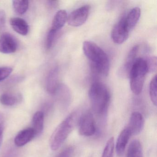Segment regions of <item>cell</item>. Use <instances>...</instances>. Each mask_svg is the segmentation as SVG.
<instances>
[{
	"label": "cell",
	"mask_w": 157,
	"mask_h": 157,
	"mask_svg": "<svg viewBox=\"0 0 157 157\" xmlns=\"http://www.w3.org/2000/svg\"><path fill=\"white\" fill-rule=\"evenodd\" d=\"M6 22V14L4 11H0V31L3 29Z\"/></svg>",
	"instance_id": "27"
},
{
	"label": "cell",
	"mask_w": 157,
	"mask_h": 157,
	"mask_svg": "<svg viewBox=\"0 0 157 157\" xmlns=\"http://www.w3.org/2000/svg\"><path fill=\"white\" fill-rule=\"evenodd\" d=\"M89 97L94 112L99 116H104L108 111L110 92L106 86L100 82H94L90 88Z\"/></svg>",
	"instance_id": "3"
},
{
	"label": "cell",
	"mask_w": 157,
	"mask_h": 157,
	"mask_svg": "<svg viewBox=\"0 0 157 157\" xmlns=\"http://www.w3.org/2000/svg\"><path fill=\"white\" fill-rule=\"evenodd\" d=\"M81 116L79 112H73L58 126L50 137L52 150H57L61 147L73 128L78 124Z\"/></svg>",
	"instance_id": "2"
},
{
	"label": "cell",
	"mask_w": 157,
	"mask_h": 157,
	"mask_svg": "<svg viewBox=\"0 0 157 157\" xmlns=\"http://www.w3.org/2000/svg\"><path fill=\"white\" fill-rule=\"evenodd\" d=\"M19 101V98L16 95L10 93L2 94L0 97V102L3 105L12 106L16 104Z\"/></svg>",
	"instance_id": "20"
},
{
	"label": "cell",
	"mask_w": 157,
	"mask_h": 157,
	"mask_svg": "<svg viewBox=\"0 0 157 157\" xmlns=\"http://www.w3.org/2000/svg\"><path fill=\"white\" fill-rule=\"evenodd\" d=\"M131 135L127 128L123 129L118 136L116 144V152L118 156H121L124 152L128 142Z\"/></svg>",
	"instance_id": "11"
},
{
	"label": "cell",
	"mask_w": 157,
	"mask_h": 157,
	"mask_svg": "<svg viewBox=\"0 0 157 157\" xmlns=\"http://www.w3.org/2000/svg\"><path fill=\"white\" fill-rule=\"evenodd\" d=\"M127 157H143L142 146L139 140H132L128 146Z\"/></svg>",
	"instance_id": "18"
},
{
	"label": "cell",
	"mask_w": 157,
	"mask_h": 157,
	"mask_svg": "<svg viewBox=\"0 0 157 157\" xmlns=\"http://www.w3.org/2000/svg\"><path fill=\"white\" fill-rule=\"evenodd\" d=\"M75 151L73 146H70L63 150L56 157H72Z\"/></svg>",
	"instance_id": "26"
},
{
	"label": "cell",
	"mask_w": 157,
	"mask_h": 157,
	"mask_svg": "<svg viewBox=\"0 0 157 157\" xmlns=\"http://www.w3.org/2000/svg\"><path fill=\"white\" fill-rule=\"evenodd\" d=\"M141 14V10L138 7L133 8L126 16L124 17L125 23L128 31L130 32L137 23Z\"/></svg>",
	"instance_id": "14"
},
{
	"label": "cell",
	"mask_w": 157,
	"mask_h": 157,
	"mask_svg": "<svg viewBox=\"0 0 157 157\" xmlns=\"http://www.w3.org/2000/svg\"><path fill=\"white\" fill-rule=\"evenodd\" d=\"M13 29L16 33L22 36H26L29 32V25L25 21L21 18H11L10 21Z\"/></svg>",
	"instance_id": "15"
},
{
	"label": "cell",
	"mask_w": 157,
	"mask_h": 157,
	"mask_svg": "<svg viewBox=\"0 0 157 157\" xmlns=\"http://www.w3.org/2000/svg\"><path fill=\"white\" fill-rule=\"evenodd\" d=\"M147 65L148 72H153L156 70L157 59L156 57H149L145 59Z\"/></svg>",
	"instance_id": "23"
},
{
	"label": "cell",
	"mask_w": 157,
	"mask_h": 157,
	"mask_svg": "<svg viewBox=\"0 0 157 157\" xmlns=\"http://www.w3.org/2000/svg\"><path fill=\"white\" fill-rule=\"evenodd\" d=\"M149 94L153 104L157 105V75H155L151 81L149 86Z\"/></svg>",
	"instance_id": "22"
},
{
	"label": "cell",
	"mask_w": 157,
	"mask_h": 157,
	"mask_svg": "<svg viewBox=\"0 0 157 157\" xmlns=\"http://www.w3.org/2000/svg\"><path fill=\"white\" fill-rule=\"evenodd\" d=\"M90 6L88 5L82 6L72 11L67 17L68 25L78 27L82 25L88 19L90 12Z\"/></svg>",
	"instance_id": "6"
},
{
	"label": "cell",
	"mask_w": 157,
	"mask_h": 157,
	"mask_svg": "<svg viewBox=\"0 0 157 157\" xmlns=\"http://www.w3.org/2000/svg\"><path fill=\"white\" fill-rule=\"evenodd\" d=\"M145 125V119L139 112L132 113L127 128L129 130L131 136H136L141 133Z\"/></svg>",
	"instance_id": "8"
},
{
	"label": "cell",
	"mask_w": 157,
	"mask_h": 157,
	"mask_svg": "<svg viewBox=\"0 0 157 157\" xmlns=\"http://www.w3.org/2000/svg\"><path fill=\"white\" fill-rule=\"evenodd\" d=\"M17 41L10 34L5 33L0 37V52L5 54L14 53L17 50Z\"/></svg>",
	"instance_id": "9"
},
{
	"label": "cell",
	"mask_w": 157,
	"mask_h": 157,
	"mask_svg": "<svg viewBox=\"0 0 157 157\" xmlns=\"http://www.w3.org/2000/svg\"><path fill=\"white\" fill-rule=\"evenodd\" d=\"M35 136L33 128H28L20 131L14 139V143L17 147H22L30 142Z\"/></svg>",
	"instance_id": "13"
},
{
	"label": "cell",
	"mask_w": 157,
	"mask_h": 157,
	"mask_svg": "<svg viewBox=\"0 0 157 157\" xmlns=\"http://www.w3.org/2000/svg\"><path fill=\"white\" fill-rule=\"evenodd\" d=\"M148 72L145 59L137 58L129 72L130 86L134 94L138 95L142 91L146 74Z\"/></svg>",
	"instance_id": "4"
},
{
	"label": "cell",
	"mask_w": 157,
	"mask_h": 157,
	"mask_svg": "<svg viewBox=\"0 0 157 157\" xmlns=\"http://www.w3.org/2000/svg\"><path fill=\"white\" fill-rule=\"evenodd\" d=\"M67 13L65 10L58 11L53 19L51 29L57 32L65 25L67 21Z\"/></svg>",
	"instance_id": "16"
},
{
	"label": "cell",
	"mask_w": 157,
	"mask_h": 157,
	"mask_svg": "<svg viewBox=\"0 0 157 157\" xmlns=\"http://www.w3.org/2000/svg\"><path fill=\"white\" fill-rule=\"evenodd\" d=\"M129 33L126 26L124 19L123 17L113 27L111 33V37L114 43L120 44L126 41L128 38Z\"/></svg>",
	"instance_id": "7"
},
{
	"label": "cell",
	"mask_w": 157,
	"mask_h": 157,
	"mask_svg": "<svg viewBox=\"0 0 157 157\" xmlns=\"http://www.w3.org/2000/svg\"><path fill=\"white\" fill-rule=\"evenodd\" d=\"M138 49V46H134L128 53L125 64L120 70L121 74L123 76H129V72L132 66L137 59L136 56Z\"/></svg>",
	"instance_id": "12"
},
{
	"label": "cell",
	"mask_w": 157,
	"mask_h": 157,
	"mask_svg": "<svg viewBox=\"0 0 157 157\" xmlns=\"http://www.w3.org/2000/svg\"><path fill=\"white\" fill-rule=\"evenodd\" d=\"M59 69L57 67L52 69L48 76L47 80V90L49 93L55 94L58 90Z\"/></svg>",
	"instance_id": "10"
},
{
	"label": "cell",
	"mask_w": 157,
	"mask_h": 157,
	"mask_svg": "<svg viewBox=\"0 0 157 157\" xmlns=\"http://www.w3.org/2000/svg\"><path fill=\"white\" fill-rule=\"evenodd\" d=\"M4 118L3 116L0 113V138L2 136L3 131V127H4Z\"/></svg>",
	"instance_id": "28"
},
{
	"label": "cell",
	"mask_w": 157,
	"mask_h": 157,
	"mask_svg": "<svg viewBox=\"0 0 157 157\" xmlns=\"http://www.w3.org/2000/svg\"><path fill=\"white\" fill-rule=\"evenodd\" d=\"M114 150V139L113 137H112L106 142L101 157H113Z\"/></svg>",
	"instance_id": "21"
},
{
	"label": "cell",
	"mask_w": 157,
	"mask_h": 157,
	"mask_svg": "<svg viewBox=\"0 0 157 157\" xmlns=\"http://www.w3.org/2000/svg\"><path fill=\"white\" fill-rule=\"evenodd\" d=\"M44 113L43 112L38 111L34 115L33 118V129L34 131L35 136L40 135L44 129Z\"/></svg>",
	"instance_id": "17"
},
{
	"label": "cell",
	"mask_w": 157,
	"mask_h": 157,
	"mask_svg": "<svg viewBox=\"0 0 157 157\" xmlns=\"http://www.w3.org/2000/svg\"><path fill=\"white\" fill-rule=\"evenodd\" d=\"M83 52L89 59L93 68L100 75L106 77L109 71V60L105 51L93 42L85 41L82 46Z\"/></svg>",
	"instance_id": "1"
},
{
	"label": "cell",
	"mask_w": 157,
	"mask_h": 157,
	"mask_svg": "<svg viewBox=\"0 0 157 157\" xmlns=\"http://www.w3.org/2000/svg\"><path fill=\"white\" fill-rule=\"evenodd\" d=\"M78 133L84 136H90L95 134L96 131V125L93 114L87 112L81 117L78 123Z\"/></svg>",
	"instance_id": "5"
},
{
	"label": "cell",
	"mask_w": 157,
	"mask_h": 157,
	"mask_svg": "<svg viewBox=\"0 0 157 157\" xmlns=\"http://www.w3.org/2000/svg\"><path fill=\"white\" fill-rule=\"evenodd\" d=\"M13 7L14 11L19 15H22L26 12L29 7V2L26 0L13 1Z\"/></svg>",
	"instance_id": "19"
},
{
	"label": "cell",
	"mask_w": 157,
	"mask_h": 157,
	"mask_svg": "<svg viewBox=\"0 0 157 157\" xmlns=\"http://www.w3.org/2000/svg\"><path fill=\"white\" fill-rule=\"evenodd\" d=\"M13 69L10 67H0V82L7 78L12 72Z\"/></svg>",
	"instance_id": "25"
},
{
	"label": "cell",
	"mask_w": 157,
	"mask_h": 157,
	"mask_svg": "<svg viewBox=\"0 0 157 157\" xmlns=\"http://www.w3.org/2000/svg\"><path fill=\"white\" fill-rule=\"evenodd\" d=\"M56 33L57 32L51 28L48 32L46 39V46L48 49H49L52 47Z\"/></svg>",
	"instance_id": "24"
}]
</instances>
